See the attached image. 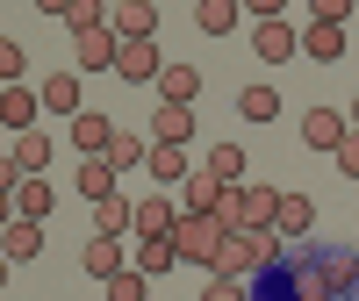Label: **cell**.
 <instances>
[{"label": "cell", "instance_id": "obj_22", "mask_svg": "<svg viewBox=\"0 0 359 301\" xmlns=\"http://www.w3.org/2000/svg\"><path fill=\"white\" fill-rule=\"evenodd\" d=\"M223 208V179L216 172H187V216H216Z\"/></svg>", "mask_w": 359, "mask_h": 301}, {"label": "cell", "instance_id": "obj_31", "mask_svg": "<svg viewBox=\"0 0 359 301\" xmlns=\"http://www.w3.org/2000/svg\"><path fill=\"white\" fill-rule=\"evenodd\" d=\"M194 22L208 29V36H230V29H237V8H230V0H201V8H194Z\"/></svg>", "mask_w": 359, "mask_h": 301}, {"label": "cell", "instance_id": "obj_28", "mask_svg": "<svg viewBox=\"0 0 359 301\" xmlns=\"http://www.w3.org/2000/svg\"><path fill=\"white\" fill-rule=\"evenodd\" d=\"M237 115H245V122H273L280 94H273V86H245V94H237Z\"/></svg>", "mask_w": 359, "mask_h": 301}, {"label": "cell", "instance_id": "obj_12", "mask_svg": "<svg viewBox=\"0 0 359 301\" xmlns=\"http://www.w3.org/2000/svg\"><path fill=\"white\" fill-rule=\"evenodd\" d=\"M172 230H180V208L165 194H144L137 201V237H172Z\"/></svg>", "mask_w": 359, "mask_h": 301}, {"label": "cell", "instance_id": "obj_33", "mask_svg": "<svg viewBox=\"0 0 359 301\" xmlns=\"http://www.w3.org/2000/svg\"><path fill=\"white\" fill-rule=\"evenodd\" d=\"M323 273H331V294H345V287L359 280V251H331V258H323Z\"/></svg>", "mask_w": 359, "mask_h": 301}, {"label": "cell", "instance_id": "obj_10", "mask_svg": "<svg viewBox=\"0 0 359 301\" xmlns=\"http://www.w3.org/2000/svg\"><path fill=\"white\" fill-rule=\"evenodd\" d=\"M345 130H352V122H345L338 108H309V115H302V144H316V150H338Z\"/></svg>", "mask_w": 359, "mask_h": 301}, {"label": "cell", "instance_id": "obj_2", "mask_svg": "<svg viewBox=\"0 0 359 301\" xmlns=\"http://www.w3.org/2000/svg\"><path fill=\"white\" fill-rule=\"evenodd\" d=\"M223 244H230V223L223 216H180V230H172V251L187 265H208V273H216Z\"/></svg>", "mask_w": 359, "mask_h": 301}, {"label": "cell", "instance_id": "obj_16", "mask_svg": "<svg viewBox=\"0 0 359 301\" xmlns=\"http://www.w3.org/2000/svg\"><path fill=\"white\" fill-rule=\"evenodd\" d=\"M302 57H323V65L345 57V29H338V22H309V29H302Z\"/></svg>", "mask_w": 359, "mask_h": 301}, {"label": "cell", "instance_id": "obj_20", "mask_svg": "<svg viewBox=\"0 0 359 301\" xmlns=\"http://www.w3.org/2000/svg\"><path fill=\"white\" fill-rule=\"evenodd\" d=\"M180 251H172V237H137V273L151 280V273H172Z\"/></svg>", "mask_w": 359, "mask_h": 301}, {"label": "cell", "instance_id": "obj_17", "mask_svg": "<svg viewBox=\"0 0 359 301\" xmlns=\"http://www.w3.org/2000/svg\"><path fill=\"white\" fill-rule=\"evenodd\" d=\"M158 94H165L172 108H194V94H201V72H194V65H165V72H158Z\"/></svg>", "mask_w": 359, "mask_h": 301}, {"label": "cell", "instance_id": "obj_38", "mask_svg": "<svg viewBox=\"0 0 359 301\" xmlns=\"http://www.w3.org/2000/svg\"><path fill=\"white\" fill-rule=\"evenodd\" d=\"M345 122H352V130H359V101H352V115H345Z\"/></svg>", "mask_w": 359, "mask_h": 301}, {"label": "cell", "instance_id": "obj_19", "mask_svg": "<svg viewBox=\"0 0 359 301\" xmlns=\"http://www.w3.org/2000/svg\"><path fill=\"white\" fill-rule=\"evenodd\" d=\"M309 223H316L309 194H280V208H273V230H280V237H309Z\"/></svg>", "mask_w": 359, "mask_h": 301}, {"label": "cell", "instance_id": "obj_15", "mask_svg": "<svg viewBox=\"0 0 359 301\" xmlns=\"http://www.w3.org/2000/svg\"><path fill=\"white\" fill-rule=\"evenodd\" d=\"M252 50L266 57V65H287V57H294V29H287V22H259Z\"/></svg>", "mask_w": 359, "mask_h": 301}, {"label": "cell", "instance_id": "obj_5", "mask_svg": "<svg viewBox=\"0 0 359 301\" xmlns=\"http://www.w3.org/2000/svg\"><path fill=\"white\" fill-rule=\"evenodd\" d=\"M115 50H123V36H115L108 22H101V29H79V36H72V57H79L86 72H101V65H115Z\"/></svg>", "mask_w": 359, "mask_h": 301}, {"label": "cell", "instance_id": "obj_29", "mask_svg": "<svg viewBox=\"0 0 359 301\" xmlns=\"http://www.w3.org/2000/svg\"><path fill=\"white\" fill-rule=\"evenodd\" d=\"M294 301H338L331 294V273H323L316 258H302V273H294Z\"/></svg>", "mask_w": 359, "mask_h": 301}, {"label": "cell", "instance_id": "obj_11", "mask_svg": "<svg viewBox=\"0 0 359 301\" xmlns=\"http://www.w3.org/2000/svg\"><path fill=\"white\" fill-rule=\"evenodd\" d=\"M72 144L86 150V158H108V144H115V122L86 108V115H72Z\"/></svg>", "mask_w": 359, "mask_h": 301}, {"label": "cell", "instance_id": "obj_25", "mask_svg": "<svg viewBox=\"0 0 359 301\" xmlns=\"http://www.w3.org/2000/svg\"><path fill=\"white\" fill-rule=\"evenodd\" d=\"M144 165H151L165 187H180V179H187V144H151V158H144Z\"/></svg>", "mask_w": 359, "mask_h": 301}, {"label": "cell", "instance_id": "obj_3", "mask_svg": "<svg viewBox=\"0 0 359 301\" xmlns=\"http://www.w3.org/2000/svg\"><path fill=\"white\" fill-rule=\"evenodd\" d=\"M273 208H280L273 187H252V179H237V187H223V208H216V216H223L230 230H259V223H273Z\"/></svg>", "mask_w": 359, "mask_h": 301}, {"label": "cell", "instance_id": "obj_27", "mask_svg": "<svg viewBox=\"0 0 359 301\" xmlns=\"http://www.w3.org/2000/svg\"><path fill=\"white\" fill-rule=\"evenodd\" d=\"M43 108H57V115H86V108H79V72L43 79Z\"/></svg>", "mask_w": 359, "mask_h": 301}, {"label": "cell", "instance_id": "obj_35", "mask_svg": "<svg viewBox=\"0 0 359 301\" xmlns=\"http://www.w3.org/2000/svg\"><path fill=\"white\" fill-rule=\"evenodd\" d=\"M331 158H338V172H345V179H359V130H345V144L331 150Z\"/></svg>", "mask_w": 359, "mask_h": 301}, {"label": "cell", "instance_id": "obj_24", "mask_svg": "<svg viewBox=\"0 0 359 301\" xmlns=\"http://www.w3.org/2000/svg\"><path fill=\"white\" fill-rule=\"evenodd\" d=\"M144 158H151V144H144L137 130H115V144H108V165H115V172H137Z\"/></svg>", "mask_w": 359, "mask_h": 301}, {"label": "cell", "instance_id": "obj_9", "mask_svg": "<svg viewBox=\"0 0 359 301\" xmlns=\"http://www.w3.org/2000/svg\"><path fill=\"white\" fill-rule=\"evenodd\" d=\"M8 165H15L22 179H43V165H50V136H43V130H22L15 150H8Z\"/></svg>", "mask_w": 359, "mask_h": 301}, {"label": "cell", "instance_id": "obj_18", "mask_svg": "<svg viewBox=\"0 0 359 301\" xmlns=\"http://www.w3.org/2000/svg\"><path fill=\"white\" fill-rule=\"evenodd\" d=\"M123 230H137V208H130L123 194H108V201H94V237H123Z\"/></svg>", "mask_w": 359, "mask_h": 301}, {"label": "cell", "instance_id": "obj_14", "mask_svg": "<svg viewBox=\"0 0 359 301\" xmlns=\"http://www.w3.org/2000/svg\"><path fill=\"white\" fill-rule=\"evenodd\" d=\"M50 187H43V179H15V187H8V216H15V208H22V216L29 223H36V216H50Z\"/></svg>", "mask_w": 359, "mask_h": 301}, {"label": "cell", "instance_id": "obj_1", "mask_svg": "<svg viewBox=\"0 0 359 301\" xmlns=\"http://www.w3.org/2000/svg\"><path fill=\"white\" fill-rule=\"evenodd\" d=\"M273 258H280V230H273V223H259V230H230L216 273H223V280H252V273H266Z\"/></svg>", "mask_w": 359, "mask_h": 301}, {"label": "cell", "instance_id": "obj_34", "mask_svg": "<svg viewBox=\"0 0 359 301\" xmlns=\"http://www.w3.org/2000/svg\"><path fill=\"white\" fill-rule=\"evenodd\" d=\"M0 72H8V86H22V72H29V57H22V43H15V36L0 43Z\"/></svg>", "mask_w": 359, "mask_h": 301}, {"label": "cell", "instance_id": "obj_32", "mask_svg": "<svg viewBox=\"0 0 359 301\" xmlns=\"http://www.w3.org/2000/svg\"><path fill=\"white\" fill-rule=\"evenodd\" d=\"M101 294H108V301H151V287H144V273H137V265H123V273H115Z\"/></svg>", "mask_w": 359, "mask_h": 301}, {"label": "cell", "instance_id": "obj_21", "mask_svg": "<svg viewBox=\"0 0 359 301\" xmlns=\"http://www.w3.org/2000/svg\"><path fill=\"white\" fill-rule=\"evenodd\" d=\"M43 15L72 22V36H79V29H101V22H108V8H94V0H43Z\"/></svg>", "mask_w": 359, "mask_h": 301}, {"label": "cell", "instance_id": "obj_30", "mask_svg": "<svg viewBox=\"0 0 359 301\" xmlns=\"http://www.w3.org/2000/svg\"><path fill=\"white\" fill-rule=\"evenodd\" d=\"M208 172H216L223 187H237V179H245V144H216L208 150Z\"/></svg>", "mask_w": 359, "mask_h": 301}, {"label": "cell", "instance_id": "obj_7", "mask_svg": "<svg viewBox=\"0 0 359 301\" xmlns=\"http://www.w3.org/2000/svg\"><path fill=\"white\" fill-rule=\"evenodd\" d=\"M165 72V57H158V43H123V50H115V79H158Z\"/></svg>", "mask_w": 359, "mask_h": 301}, {"label": "cell", "instance_id": "obj_6", "mask_svg": "<svg viewBox=\"0 0 359 301\" xmlns=\"http://www.w3.org/2000/svg\"><path fill=\"white\" fill-rule=\"evenodd\" d=\"M79 265H86V273H94V280L108 287V280H115V273H123V265H130V258H123V237H86Z\"/></svg>", "mask_w": 359, "mask_h": 301}, {"label": "cell", "instance_id": "obj_37", "mask_svg": "<svg viewBox=\"0 0 359 301\" xmlns=\"http://www.w3.org/2000/svg\"><path fill=\"white\" fill-rule=\"evenodd\" d=\"M309 15H316V22H338V29H345V15H352V8H345V0H316Z\"/></svg>", "mask_w": 359, "mask_h": 301}, {"label": "cell", "instance_id": "obj_13", "mask_svg": "<svg viewBox=\"0 0 359 301\" xmlns=\"http://www.w3.org/2000/svg\"><path fill=\"white\" fill-rule=\"evenodd\" d=\"M36 108H43V94H29V86H0V122H8L15 136L36 122Z\"/></svg>", "mask_w": 359, "mask_h": 301}, {"label": "cell", "instance_id": "obj_8", "mask_svg": "<svg viewBox=\"0 0 359 301\" xmlns=\"http://www.w3.org/2000/svg\"><path fill=\"white\" fill-rule=\"evenodd\" d=\"M0 251H8V265H29L43 251V230L29 223V216H8V230H0Z\"/></svg>", "mask_w": 359, "mask_h": 301}, {"label": "cell", "instance_id": "obj_26", "mask_svg": "<svg viewBox=\"0 0 359 301\" xmlns=\"http://www.w3.org/2000/svg\"><path fill=\"white\" fill-rule=\"evenodd\" d=\"M115 179H123V172H115L108 158H86V165H79V194H86V201H108Z\"/></svg>", "mask_w": 359, "mask_h": 301}, {"label": "cell", "instance_id": "obj_36", "mask_svg": "<svg viewBox=\"0 0 359 301\" xmlns=\"http://www.w3.org/2000/svg\"><path fill=\"white\" fill-rule=\"evenodd\" d=\"M201 301H245V280H223V273H216V280L201 287Z\"/></svg>", "mask_w": 359, "mask_h": 301}, {"label": "cell", "instance_id": "obj_23", "mask_svg": "<svg viewBox=\"0 0 359 301\" xmlns=\"http://www.w3.org/2000/svg\"><path fill=\"white\" fill-rule=\"evenodd\" d=\"M151 136H158V144H187V136H194V108H172V101H165V108L151 115Z\"/></svg>", "mask_w": 359, "mask_h": 301}, {"label": "cell", "instance_id": "obj_4", "mask_svg": "<svg viewBox=\"0 0 359 301\" xmlns=\"http://www.w3.org/2000/svg\"><path fill=\"white\" fill-rule=\"evenodd\" d=\"M108 29H115L123 43H151L158 8H151V0H115V8H108Z\"/></svg>", "mask_w": 359, "mask_h": 301}]
</instances>
